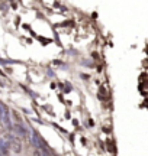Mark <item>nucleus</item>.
Instances as JSON below:
<instances>
[{"label":"nucleus","mask_w":148,"mask_h":156,"mask_svg":"<svg viewBox=\"0 0 148 156\" xmlns=\"http://www.w3.org/2000/svg\"><path fill=\"white\" fill-rule=\"evenodd\" d=\"M13 130H16L17 133L20 134V137H26L28 136V132H26V129L23 127V124H13Z\"/></svg>","instance_id":"f257e3e1"},{"label":"nucleus","mask_w":148,"mask_h":156,"mask_svg":"<svg viewBox=\"0 0 148 156\" xmlns=\"http://www.w3.org/2000/svg\"><path fill=\"white\" fill-rule=\"evenodd\" d=\"M9 143L12 145V147H13L12 151L15 152V153H20V152H22V145H19V142H17L16 139L12 140V142H9Z\"/></svg>","instance_id":"f03ea898"},{"label":"nucleus","mask_w":148,"mask_h":156,"mask_svg":"<svg viewBox=\"0 0 148 156\" xmlns=\"http://www.w3.org/2000/svg\"><path fill=\"white\" fill-rule=\"evenodd\" d=\"M34 156H42V155H41V152L36 149V151H34Z\"/></svg>","instance_id":"7ed1b4c3"},{"label":"nucleus","mask_w":148,"mask_h":156,"mask_svg":"<svg viewBox=\"0 0 148 156\" xmlns=\"http://www.w3.org/2000/svg\"><path fill=\"white\" fill-rule=\"evenodd\" d=\"M0 156H2V155H0Z\"/></svg>","instance_id":"20e7f679"}]
</instances>
